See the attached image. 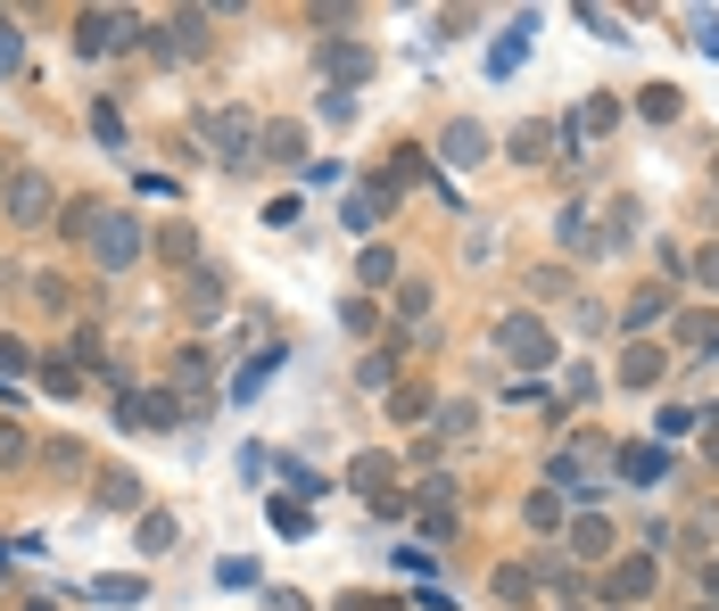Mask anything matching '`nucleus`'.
Returning a JSON list of instances; mask_svg holds the SVG:
<instances>
[{"label": "nucleus", "mask_w": 719, "mask_h": 611, "mask_svg": "<svg viewBox=\"0 0 719 611\" xmlns=\"http://www.w3.org/2000/svg\"><path fill=\"white\" fill-rule=\"evenodd\" d=\"M199 141L215 149V166L240 174L248 157H257V116H248V108H208V116H199Z\"/></svg>", "instance_id": "nucleus-1"}, {"label": "nucleus", "mask_w": 719, "mask_h": 611, "mask_svg": "<svg viewBox=\"0 0 719 611\" xmlns=\"http://www.w3.org/2000/svg\"><path fill=\"white\" fill-rule=\"evenodd\" d=\"M0 207H9V223H17V232H42V223H58V190H50V174H42V166H17V174H9Z\"/></svg>", "instance_id": "nucleus-2"}, {"label": "nucleus", "mask_w": 719, "mask_h": 611, "mask_svg": "<svg viewBox=\"0 0 719 611\" xmlns=\"http://www.w3.org/2000/svg\"><path fill=\"white\" fill-rule=\"evenodd\" d=\"M83 240H92V257L108 265V273H125V265H141V223H133V215H108V207H99Z\"/></svg>", "instance_id": "nucleus-3"}, {"label": "nucleus", "mask_w": 719, "mask_h": 611, "mask_svg": "<svg viewBox=\"0 0 719 611\" xmlns=\"http://www.w3.org/2000/svg\"><path fill=\"white\" fill-rule=\"evenodd\" d=\"M496 348H505L512 364H530V372H546V364H554V331H546L538 315H521V306L496 322Z\"/></svg>", "instance_id": "nucleus-4"}, {"label": "nucleus", "mask_w": 719, "mask_h": 611, "mask_svg": "<svg viewBox=\"0 0 719 611\" xmlns=\"http://www.w3.org/2000/svg\"><path fill=\"white\" fill-rule=\"evenodd\" d=\"M125 42H141V17H125V9H83L75 17V50H125Z\"/></svg>", "instance_id": "nucleus-5"}, {"label": "nucleus", "mask_w": 719, "mask_h": 611, "mask_svg": "<svg viewBox=\"0 0 719 611\" xmlns=\"http://www.w3.org/2000/svg\"><path fill=\"white\" fill-rule=\"evenodd\" d=\"M347 487H356L364 504H373V513H398V463H389V455H356V463H347Z\"/></svg>", "instance_id": "nucleus-6"}, {"label": "nucleus", "mask_w": 719, "mask_h": 611, "mask_svg": "<svg viewBox=\"0 0 719 611\" xmlns=\"http://www.w3.org/2000/svg\"><path fill=\"white\" fill-rule=\"evenodd\" d=\"M653 587H662V571H653V554H621V562L604 571V595H612L621 611H628V603H645Z\"/></svg>", "instance_id": "nucleus-7"}, {"label": "nucleus", "mask_w": 719, "mask_h": 611, "mask_svg": "<svg viewBox=\"0 0 719 611\" xmlns=\"http://www.w3.org/2000/svg\"><path fill=\"white\" fill-rule=\"evenodd\" d=\"M125 422H150V430H182V422H190V406H182V389H141V397H125Z\"/></svg>", "instance_id": "nucleus-8"}, {"label": "nucleus", "mask_w": 719, "mask_h": 611, "mask_svg": "<svg viewBox=\"0 0 719 611\" xmlns=\"http://www.w3.org/2000/svg\"><path fill=\"white\" fill-rule=\"evenodd\" d=\"M257 157H273V166H298V174H306V125H290V116L257 125Z\"/></svg>", "instance_id": "nucleus-9"}, {"label": "nucleus", "mask_w": 719, "mask_h": 611, "mask_svg": "<svg viewBox=\"0 0 719 611\" xmlns=\"http://www.w3.org/2000/svg\"><path fill=\"white\" fill-rule=\"evenodd\" d=\"M670 339H679L686 355H711L719 348V315L711 306H679V315H670Z\"/></svg>", "instance_id": "nucleus-10"}, {"label": "nucleus", "mask_w": 719, "mask_h": 611, "mask_svg": "<svg viewBox=\"0 0 719 611\" xmlns=\"http://www.w3.org/2000/svg\"><path fill=\"white\" fill-rule=\"evenodd\" d=\"M438 149H447V166H480V157H488V125L455 116V125H447V141H438Z\"/></svg>", "instance_id": "nucleus-11"}, {"label": "nucleus", "mask_w": 719, "mask_h": 611, "mask_svg": "<svg viewBox=\"0 0 719 611\" xmlns=\"http://www.w3.org/2000/svg\"><path fill=\"white\" fill-rule=\"evenodd\" d=\"M174 380H182V406L199 397V413H208V380H215V355H208V348H182V355H174Z\"/></svg>", "instance_id": "nucleus-12"}, {"label": "nucleus", "mask_w": 719, "mask_h": 611, "mask_svg": "<svg viewBox=\"0 0 719 611\" xmlns=\"http://www.w3.org/2000/svg\"><path fill=\"white\" fill-rule=\"evenodd\" d=\"M570 554H579V562H604L612 554V520L604 513H579V520H570Z\"/></svg>", "instance_id": "nucleus-13"}, {"label": "nucleus", "mask_w": 719, "mask_h": 611, "mask_svg": "<svg viewBox=\"0 0 719 611\" xmlns=\"http://www.w3.org/2000/svg\"><path fill=\"white\" fill-rule=\"evenodd\" d=\"M166 58H190V50H208V17L199 9H182V17H166V42H157Z\"/></svg>", "instance_id": "nucleus-14"}, {"label": "nucleus", "mask_w": 719, "mask_h": 611, "mask_svg": "<svg viewBox=\"0 0 719 611\" xmlns=\"http://www.w3.org/2000/svg\"><path fill=\"white\" fill-rule=\"evenodd\" d=\"M662 372H670L662 348H628L621 355V389H662Z\"/></svg>", "instance_id": "nucleus-15"}, {"label": "nucleus", "mask_w": 719, "mask_h": 611, "mask_svg": "<svg viewBox=\"0 0 719 611\" xmlns=\"http://www.w3.org/2000/svg\"><path fill=\"white\" fill-rule=\"evenodd\" d=\"M182 306H190L199 322H208V315H224V281H215V273H190V281H182Z\"/></svg>", "instance_id": "nucleus-16"}, {"label": "nucleus", "mask_w": 719, "mask_h": 611, "mask_svg": "<svg viewBox=\"0 0 719 611\" xmlns=\"http://www.w3.org/2000/svg\"><path fill=\"white\" fill-rule=\"evenodd\" d=\"M653 315H670V290H662V281H645V290H637V297L621 306V322H628V331H645Z\"/></svg>", "instance_id": "nucleus-17"}, {"label": "nucleus", "mask_w": 719, "mask_h": 611, "mask_svg": "<svg viewBox=\"0 0 719 611\" xmlns=\"http://www.w3.org/2000/svg\"><path fill=\"white\" fill-rule=\"evenodd\" d=\"M364 67H373V58H364L356 42H322V74H340V83H364Z\"/></svg>", "instance_id": "nucleus-18"}, {"label": "nucleus", "mask_w": 719, "mask_h": 611, "mask_svg": "<svg viewBox=\"0 0 719 611\" xmlns=\"http://www.w3.org/2000/svg\"><path fill=\"white\" fill-rule=\"evenodd\" d=\"M521 520H530L538 538H546V529H563V496H554V487H530V496H521Z\"/></svg>", "instance_id": "nucleus-19"}, {"label": "nucleus", "mask_w": 719, "mask_h": 611, "mask_svg": "<svg viewBox=\"0 0 719 611\" xmlns=\"http://www.w3.org/2000/svg\"><path fill=\"white\" fill-rule=\"evenodd\" d=\"M679 108H686V92H679V83H645V92H637V116H653V125H670Z\"/></svg>", "instance_id": "nucleus-20"}, {"label": "nucleus", "mask_w": 719, "mask_h": 611, "mask_svg": "<svg viewBox=\"0 0 719 611\" xmlns=\"http://www.w3.org/2000/svg\"><path fill=\"white\" fill-rule=\"evenodd\" d=\"M431 406L438 397L422 389V380H398V389H389V413H398V422H431Z\"/></svg>", "instance_id": "nucleus-21"}, {"label": "nucleus", "mask_w": 719, "mask_h": 611, "mask_svg": "<svg viewBox=\"0 0 719 611\" xmlns=\"http://www.w3.org/2000/svg\"><path fill=\"white\" fill-rule=\"evenodd\" d=\"M554 149H563V141H554L546 125H521V132H512V157H521V166H546Z\"/></svg>", "instance_id": "nucleus-22"}, {"label": "nucleus", "mask_w": 719, "mask_h": 611, "mask_svg": "<svg viewBox=\"0 0 719 611\" xmlns=\"http://www.w3.org/2000/svg\"><path fill=\"white\" fill-rule=\"evenodd\" d=\"M538 595V571L530 562H505V571H496V603H530Z\"/></svg>", "instance_id": "nucleus-23"}, {"label": "nucleus", "mask_w": 719, "mask_h": 611, "mask_svg": "<svg viewBox=\"0 0 719 611\" xmlns=\"http://www.w3.org/2000/svg\"><path fill=\"white\" fill-rule=\"evenodd\" d=\"M99 504H108V513H141V480H125V471H99Z\"/></svg>", "instance_id": "nucleus-24"}, {"label": "nucleus", "mask_w": 719, "mask_h": 611, "mask_svg": "<svg viewBox=\"0 0 719 611\" xmlns=\"http://www.w3.org/2000/svg\"><path fill=\"white\" fill-rule=\"evenodd\" d=\"M530 34H538V17H521V25H512V34H505V42L488 50V74H512V58L530 50Z\"/></svg>", "instance_id": "nucleus-25"}, {"label": "nucleus", "mask_w": 719, "mask_h": 611, "mask_svg": "<svg viewBox=\"0 0 719 611\" xmlns=\"http://www.w3.org/2000/svg\"><path fill=\"white\" fill-rule=\"evenodd\" d=\"M431 422H438V430H447V438H463V430H472V422H480V413H472V406H463V397H438V406H431Z\"/></svg>", "instance_id": "nucleus-26"}, {"label": "nucleus", "mask_w": 719, "mask_h": 611, "mask_svg": "<svg viewBox=\"0 0 719 611\" xmlns=\"http://www.w3.org/2000/svg\"><path fill=\"white\" fill-rule=\"evenodd\" d=\"M563 248H570V257L596 248V215H587V207H563Z\"/></svg>", "instance_id": "nucleus-27"}, {"label": "nucleus", "mask_w": 719, "mask_h": 611, "mask_svg": "<svg viewBox=\"0 0 719 611\" xmlns=\"http://www.w3.org/2000/svg\"><path fill=\"white\" fill-rule=\"evenodd\" d=\"M398 281V248H364V290H389Z\"/></svg>", "instance_id": "nucleus-28"}, {"label": "nucleus", "mask_w": 719, "mask_h": 611, "mask_svg": "<svg viewBox=\"0 0 719 611\" xmlns=\"http://www.w3.org/2000/svg\"><path fill=\"white\" fill-rule=\"evenodd\" d=\"M42 389H50V397H75L83 372H67V355H42Z\"/></svg>", "instance_id": "nucleus-29"}, {"label": "nucleus", "mask_w": 719, "mask_h": 611, "mask_svg": "<svg viewBox=\"0 0 719 611\" xmlns=\"http://www.w3.org/2000/svg\"><path fill=\"white\" fill-rule=\"evenodd\" d=\"M621 480H662V455H653V446H628V455H621Z\"/></svg>", "instance_id": "nucleus-30"}, {"label": "nucleus", "mask_w": 719, "mask_h": 611, "mask_svg": "<svg viewBox=\"0 0 719 611\" xmlns=\"http://www.w3.org/2000/svg\"><path fill=\"white\" fill-rule=\"evenodd\" d=\"M174 545V513H141V554H166Z\"/></svg>", "instance_id": "nucleus-31"}, {"label": "nucleus", "mask_w": 719, "mask_h": 611, "mask_svg": "<svg viewBox=\"0 0 719 611\" xmlns=\"http://www.w3.org/2000/svg\"><path fill=\"white\" fill-rule=\"evenodd\" d=\"M530 290H538V297H570V273H563V265H538Z\"/></svg>", "instance_id": "nucleus-32"}, {"label": "nucleus", "mask_w": 719, "mask_h": 611, "mask_svg": "<svg viewBox=\"0 0 719 611\" xmlns=\"http://www.w3.org/2000/svg\"><path fill=\"white\" fill-rule=\"evenodd\" d=\"M398 315H405V322L431 315V290H422V281H405V290H398Z\"/></svg>", "instance_id": "nucleus-33"}, {"label": "nucleus", "mask_w": 719, "mask_h": 611, "mask_svg": "<svg viewBox=\"0 0 719 611\" xmlns=\"http://www.w3.org/2000/svg\"><path fill=\"white\" fill-rule=\"evenodd\" d=\"M347 223H356V232H380V199H373V190H364V199H347Z\"/></svg>", "instance_id": "nucleus-34"}, {"label": "nucleus", "mask_w": 719, "mask_h": 611, "mask_svg": "<svg viewBox=\"0 0 719 611\" xmlns=\"http://www.w3.org/2000/svg\"><path fill=\"white\" fill-rule=\"evenodd\" d=\"M686 273H695L703 290H719V248H695V257H686Z\"/></svg>", "instance_id": "nucleus-35"}, {"label": "nucleus", "mask_w": 719, "mask_h": 611, "mask_svg": "<svg viewBox=\"0 0 719 611\" xmlns=\"http://www.w3.org/2000/svg\"><path fill=\"white\" fill-rule=\"evenodd\" d=\"M92 132H99V141H125V116H116L108 99H99V108H92Z\"/></svg>", "instance_id": "nucleus-36"}, {"label": "nucleus", "mask_w": 719, "mask_h": 611, "mask_svg": "<svg viewBox=\"0 0 719 611\" xmlns=\"http://www.w3.org/2000/svg\"><path fill=\"white\" fill-rule=\"evenodd\" d=\"M612 223H621L612 240H628V232H637V223H645V207H637V199H612Z\"/></svg>", "instance_id": "nucleus-37"}, {"label": "nucleus", "mask_w": 719, "mask_h": 611, "mask_svg": "<svg viewBox=\"0 0 719 611\" xmlns=\"http://www.w3.org/2000/svg\"><path fill=\"white\" fill-rule=\"evenodd\" d=\"M17 58H25V42H17V25H9V17H0V74H9V67H17Z\"/></svg>", "instance_id": "nucleus-38"}, {"label": "nucleus", "mask_w": 719, "mask_h": 611, "mask_svg": "<svg viewBox=\"0 0 719 611\" xmlns=\"http://www.w3.org/2000/svg\"><path fill=\"white\" fill-rule=\"evenodd\" d=\"M34 355H25V339H0V372H25Z\"/></svg>", "instance_id": "nucleus-39"}, {"label": "nucleus", "mask_w": 719, "mask_h": 611, "mask_svg": "<svg viewBox=\"0 0 719 611\" xmlns=\"http://www.w3.org/2000/svg\"><path fill=\"white\" fill-rule=\"evenodd\" d=\"M703 595H711V603H719V562H703Z\"/></svg>", "instance_id": "nucleus-40"}, {"label": "nucleus", "mask_w": 719, "mask_h": 611, "mask_svg": "<svg viewBox=\"0 0 719 611\" xmlns=\"http://www.w3.org/2000/svg\"><path fill=\"white\" fill-rule=\"evenodd\" d=\"M703 430H711V463H719V413H703Z\"/></svg>", "instance_id": "nucleus-41"}, {"label": "nucleus", "mask_w": 719, "mask_h": 611, "mask_svg": "<svg viewBox=\"0 0 719 611\" xmlns=\"http://www.w3.org/2000/svg\"><path fill=\"white\" fill-rule=\"evenodd\" d=\"M25 611H50V603H25Z\"/></svg>", "instance_id": "nucleus-42"}]
</instances>
